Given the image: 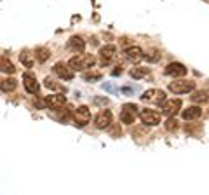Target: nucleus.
Wrapping results in <instances>:
<instances>
[{"instance_id": "9", "label": "nucleus", "mask_w": 209, "mask_h": 195, "mask_svg": "<svg viewBox=\"0 0 209 195\" xmlns=\"http://www.w3.org/2000/svg\"><path fill=\"white\" fill-rule=\"evenodd\" d=\"M124 56H126V59H127L129 63L136 65V63L143 61V58H145V52H143V49H141V47H138V45H131V47H127V49L124 51Z\"/></svg>"}, {"instance_id": "1", "label": "nucleus", "mask_w": 209, "mask_h": 195, "mask_svg": "<svg viewBox=\"0 0 209 195\" xmlns=\"http://www.w3.org/2000/svg\"><path fill=\"white\" fill-rule=\"evenodd\" d=\"M68 65L73 68V70H89L96 65V58L93 54H82V52H77V56L68 61Z\"/></svg>"}, {"instance_id": "21", "label": "nucleus", "mask_w": 209, "mask_h": 195, "mask_svg": "<svg viewBox=\"0 0 209 195\" xmlns=\"http://www.w3.org/2000/svg\"><path fill=\"white\" fill-rule=\"evenodd\" d=\"M129 75H131L133 78H145L147 75H148V70L143 68V66H136V68H131Z\"/></svg>"}, {"instance_id": "3", "label": "nucleus", "mask_w": 209, "mask_h": 195, "mask_svg": "<svg viewBox=\"0 0 209 195\" xmlns=\"http://www.w3.org/2000/svg\"><path fill=\"white\" fill-rule=\"evenodd\" d=\"M139 115V108L133 105V103H127V105H124L122 106V112H120V120H122V124H127V125H131L134 124V120L136 117Z\"/></svg>"}, {"instance_id": "24", "label": "nucleus", "mask_w": 209, "mask_h": 195, "mask_svg": "<svg viewBox=\"0 0 209 195\" xmlns=\"http://www.w3.org/2000/svg\"><path fill=\"white\" fill-rule=\"evenodd\" d=\"M44 84H45V87H47V89H52V91H54V89H57V85L54 84V80H52V78H49V77H45Z\"/></svg>"}, {"instance_id": "7", "label": "nucleus", "mask_w": 209, "mask_h": 195, "mask_svg": "<svg viewBox=\"0 0 209 195\" xmlns=\"http://www.w3.org/2000/svg\"><path fill=\"white\" fill-rule=\"evenodd\" d=\"M73 120H75L77 125H80V127L87 125L89 120H91V110L87 106H78L77 110H73Z\"/></svg>"}, {"instance_id": "18", "label": "nucleus", "mask_w": 209, "mask_h": 195, "mask_svg": "<svg viewBox=\"0 0 209 195\" xmlns=\"http://www.w3.org/2000/svg\"><path fill=\"white\" fill-rule=\"evenodd\" d=\"M190 98H192V101H193V103H206V101H209V89H200V91H195Z\"/></svg>"}, {"instance_id": "26", "label": "nucleus", "mask_w": 209, "mask_h": 195, "mask_svg": "<svg viewBox=\"0 0 209 195\" xmlns=\"http://www.w3.org/2000/svg\"><path fill=\"white\" fill-rule=\"evenodd\" d=\"M120 73H122V66H120V65H119V66H117V68H115L113 72H112V75H120Z\"/></svg>"}, {"instance_id": "12", "label": "nucleus", "mask_w": 209, "mask_h": 195, "mask_svg": "<svg viewBox=\"0 0 209 195\" xmlns=\"http://www.w3.org/2000/svg\"><path fill=\"white\" fill-rule=\"evenodd\" d=\"M115 54H117V47L115 45H103L99 49V56H101V65H110L115 59Z\"/></svg>"}, {"instance_id": "10", "label": "nucleus", "mask_w": 209, "mask_h": 195, "mask_svg": "<svg viewBox=\"0 0 209 195\" xmlns=\"http://www.w3.org/2000/svg\"><path fill=\"white\" fill-rule=\"evenodd\" d=\"M54 73H56L59 78H63V80H72V78H73V68H72L70 65L59 61V63L54 65Z\"/></svg>"}, {"instance_id": "14", "label": "nucleus", "mask_w": 209, "mask_h": 195, "mask_svg": "<svg viewBox=\"0 0 209 195\" xmlns=\"http://www.w3.org/2000/svg\"><path fill=\"white\" fill-rule=\"evenodd\" d=\"M45 103H47L49 108H52V110H59L61 106H65L66 98L63 96V94H49V96H45Z\"/></svg>"}, {"instance_id": "8", "label": "nucleus", "mask_w": 209, "mask_h": 195, "mask_svg": "<svg viewBox=\"0 0 209 195\" xmlns=\"http://www.w3.org/2000/svg\"><path fill=\"white\" fill-rule=\"evenodd\" d=\"M112 120H113V115L110 110H101L94 117V125L98 129H106L112 125Z\"/></svg>"}, {"instance_id": "20", "label": "nucleus", "mask_w": 209, "mask_h": 195, "mask_svg": "<svg viewBox=\"0 0 209 195\" xmlns=\"http://www.w3.org/2000/svg\"><path fill=\"white\" fill-rule=\"evenodd\" d=\"M35 58H37V61L44 63V61H47V59L51 58V51L47 47H37L35 49Z\"/></svg>"}, {"instance_id": "16", "label": "nucleus", "mask_w": 209, "mask_h": 195, "mask_svg": "<svg viewBox=\"0 0 209 195\" xmlns=\"http://www.w3.org/2000/svg\"><path fill=\"white\" fill-rule=\"evenodd\" d=\"M181 115H183L185 120H195V118H199L202 115V108L200 106H188L187 110L181 112Z\"/></svg>"}, {"instance_id": "6", "label": "nucleus", "mask_w": 209, "mask_h": 195, "mask_svg": "<svg viewBox=\"0 0 209 195\" xmlns=\"http://www.w3.org/2000/svg\"><path fill=\"white\" fill-rule=\"evenodd\" d=\"M180 110H181V99H166V103L162 105L164 117H176Z\"/></svg>"}, {"instance_id": "25", "label": "nucleus", "mask_w": 209, "mask_h": 195, "mask_svg": "<svg viewBox=\"0 0 209 195\" xmlns=\"http://www.w3.org/2000/svg\"><path fill=\"white\" fill-rule=\"evenodd\" d=\"M84 78L85 80H99L101 73H84Z\"/></svg>"}, {"instance_id": "22", "label": "nucleus", "mask_w": 209, "mask_h": 195, "mask_svg": "<svg viewBox=\"0 0 209 195\" xmlns=\"http://www.w3.org/2000/svg\"><path fill=\"white\" fill-rule=\"evenodd\" d=\"M0 65H2V72H4V73H14V72H16L14 65H12L9 59L5 58V56H2V59H0Z\"/></svg>"}, {"instance_id": "13", "label": "nucleus", "mask_w": 209, "mask_h": 195, "mask_svg": "<svg viewBox=\"0 0 209 195\" xmlns=\"http://www.w3.org/2000/svg\"><path fill=\"white\" fill-rule=\"evenodd\" d=\"M166 75L167 77H185L187 75V68H185V65H181V63H169L167 66H166Z\"/></svg>"}, {"instance_id": "4", "label": "nucleus", "mask_w": 209, "mask_h": 195, "mask_svg": "<svg viewBox=\"0 0 209 195\" xmlns=\"http://www.w3.org/2000/svg\"><path fill=\"white\" fill-rule=\"evenodd\" d=\"M195 89V82L193 80H174L169 84V91L174 94H187Z\"/></svg>"}, {"instance_id": "2", "label": "nucleus", "mask_w": 209, "mask_h": 195, "mask_svg": "<svg viewBox=\"0 0 209 195\" xmlns=\"http://www.w3.org/2000/svg\"><path fill=\"white\" fill-rule=\"evenodd\" d=\"M141 101L143 103H148V105H164L166 103V92L160 91V89H148L141 94Z\"/></svg>"}, {"instance_id": "23", "label": "nucleus", "mask_w": 209, "mask_h": 195, "mask_svg": "<svg viewBox=\"0 0 209 195\" xmlns=\"http://www.w3.org/2000/svg\"><path fill=\"white\" fill-rule=\"evenodd\" d=\"M166 129L167 131H176L178 129V122H176L174 117H167V120H166Z\"/></svg>"}, {"instance_id": "11", "label": "nucleus", "mask_w": 209, "mask_h": 195, "mask_svg": "<svg viewBox=\"0 0 209 195\" xmlns=\"http://www.w3.org/2000/svg\"><path fill=\"white\" fill-rule=\"evenodd\" d=\"M23 84H24V89H26L30 94H37L38 91H40L37 77H35L33 73H30V72H26V73L23 75Z\"/></svg>"}, {"instance_id": "27", "label": "nucleus", "mask_w": 209, "mask_h": 195, "mask_svg": "<svg viewBox=\"0 0 209 195\" xmlns=\"http://www.w3.org/2000/svg\"><path fill=\"white\" fill-rule=\"evenodd\" d=\"M59 117L68 118V110H66V108H63V112H59Z\"/></svg>"}, {"instance_id": "19", "label": "nucleus", "mask_w": 209, "mask_h": 195, "mask_svg": "<svg viewBox=\"0 0 209 195\" xmlns=\"http://www.w3.org/2000/svg\"><path fill=\"white\" fill-rule=\"evenodd\" d=\"M0 87H2V92H11V91H14L18 87V82L14 78H4Z\"/></svg>"}, {"instance_id": "5", "label": "nucleus", "mask_w": 209, "mask_h": 195, "mask_svg": "<svg viewBox=\"0 0 209 195\" xmlns=\"http://www.w3.org/2000/svg\"><path fill=\"white\" fill-rule=\"evenodd\" d=\"M139 118H141V122H143L145 125H150V127L159 125L160 120H162L160 113L155 112V110H141V112H139Z\"/></svg>"}, {"instance_id": "17", "label": "nucleus", "mask_w": 209, "mask_h": 195, "mask_svg": "<svg viewBox=\"0 0 209 195\" xmlns=\"http://www.w3.org/2000/svg\"><path fill=\"white\" fill-rule=\"evenodd\" d=\"M19 59H21V63H23V65H24L26 68H32L37 58H35V52L32 54L30 51H23V52L19 54Z\"/></svg>"}, {"instance_id": "15", "label": "nucleus", "mask_w": 209, "mask_h": 195, "mask_svg": "<svg viewBox=\"0 0 209 195\" xmlns=\"http://www.w3.org/2000/svg\"><path fill=\"white\" fill-rule=\"evenodd\" d=\"M68 49L73 51V52H84V49H85V42L82 40V37L73 35L72 39L68 40Z\"/></svg>"}]
</instances>
